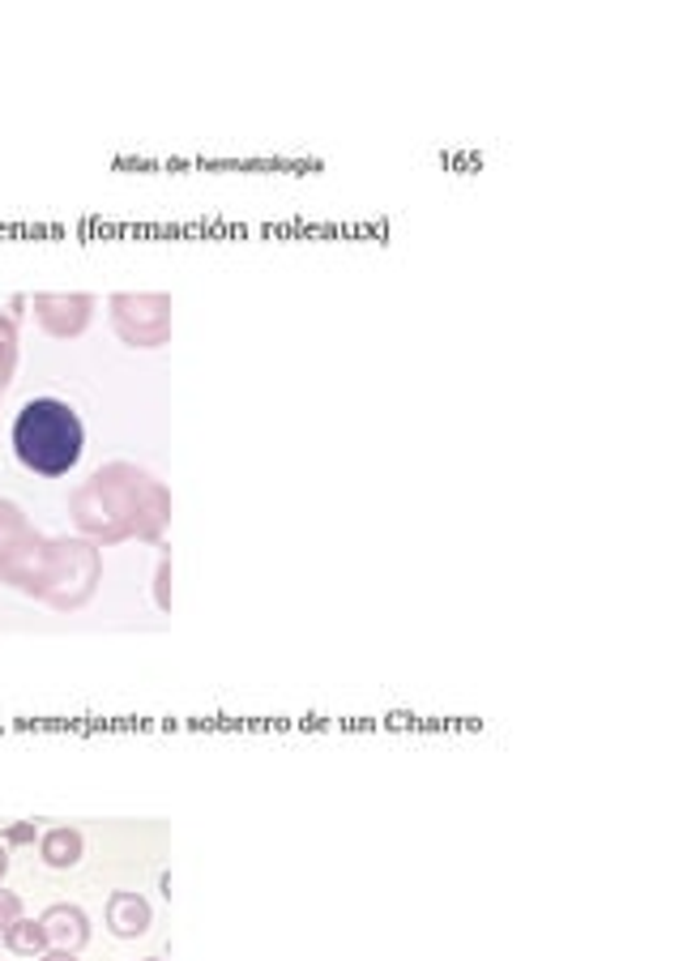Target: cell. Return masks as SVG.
I'll return each mask as SVG.
<instances>
[{"label":"cell","instance_id":"7a4b0ae2","mask_svg":"<svg viewBox=\"0 0 683 961\" xmlns=\"http://www.w3.org/2000/svg\"><path fill=\"white\" fill-rule=\"evenodd\" d=\"M39 923H43V931H47V945H52V949L78 953L81 945L90 940V919H86L81 906H52Z\"/></svg>","mask_w":683,"mask_h":961},{"label":"cell","instance_id":"9c48e42d","mask_svg":"<svg viewBox=\"0 0 683 961\" xmlns=\"http://www.w3.org/2000/svg\"><path fill=\"white\" fill-rule=\"evenodd\" d=\"M4 868H9V859H4V850H0V877H4Z\"/></svg>","mask_w":683,"mask_h":961},{"label":"cell","instance_id":"8992f818","mask_svg":"<svg viewBox=\"0 0 683 961\" xmlns=\"http://www.w3.org/2000/svg\"><path fill=\"white\" fill-rule=\"evenodd\" d=\"M18 919H22V897L18 893H0V940H4V931Z\"/></svg>","mask_w":683,"mask_h":961},{"label":"cell","instance_id":"5b68a950","mask_svg":"<svg viewBox=\"0 0 683 961\" xmlns=\"http://www.w3.org/2000/svg\"><path fill=\"white\" fill-rule=\"evenodd\" d=\"M81 859V834L78 829H52L43 838V863L47 868H73Z\"/></svg>","mask_w":683,"mask_h":961},{"label":"cell","instance_id":"6da1fadb","mask_svg":"<svg viewBox=\"0 0 683 961\" xmlns=\"http://www.w3.org/2000/svg\"><path fill=\"white\" fill-rule=\"evenodd\" d=\"M81 441L86 432L78 410L60 398L26 402L22 415L13 419V449L22 466H31L35 475H65L69 466H78Z\"/></svg>","mask_w":683,"mask_h":961},{"label":"cell","instance_id":"3957f363","mask_svg":"<svg viewBox=\"0 0 683 961\" xmlns=\"http://www.w3.org/2000/svg\"><path fill=\"white\" fill-rule=\"evenodd\" d=\"M107 927H112V936H121V940L146 936V931H150V902L137 897V893H112V902H107Z\"/></svg>","mask_w":683,"mask_h":961},{"label":"cell","instance_id":"277c9868","mask_svg":"<svg viewBox=\"0 0 683 961\" xmlns=\"http://www.w3.org/2000/svg\"><path fill=\"white\" fill-rule=\"evenodd\" d=\"M4 949L9 953H18V958H43L52 945H47V931H43V923H31V919H18L9 931H4Z\"/></svg>","mask_w":683,"mask_h":961},{"label":"cell","instance_id":"ba28073f","mask_svg":"<svg viewBox=\"0 0 683 961\" xmlns=\"http://www.w3.org/2000/svg\"><path fill=\"white\" fill-rule=\"evenodd\" d=\"M39 961H78V953H65V949H52V953H43Z\"/></svg>","mask_w":683,"mask_h":961},{"label":"cell","instance_id":"52a82bcc","mask_svg":"<svg viewBox=\"0 0 683 961\" xmlns=\"http://www.w3.org/2000/svg\"><path fill=\"white\" fill-rule=\"evenodd\" d=\"M35 838V829L31 825H18V829H9V841H31Z\"/></svg>","mask_w":683,"mask_h":961},{"label":"cell","instance_id":"30bf717a","mask_svg":"<svg viewBox=\"0 0 683 961\" xmlns=\"http://www.w3.org/2000/svg\"><path fill=\"white\" fill-rule=\"evenodd\" d=\"M146 961H159V958H146Z\"/></svg>","mask_w":683,"mask_h":961}]
</instances>
